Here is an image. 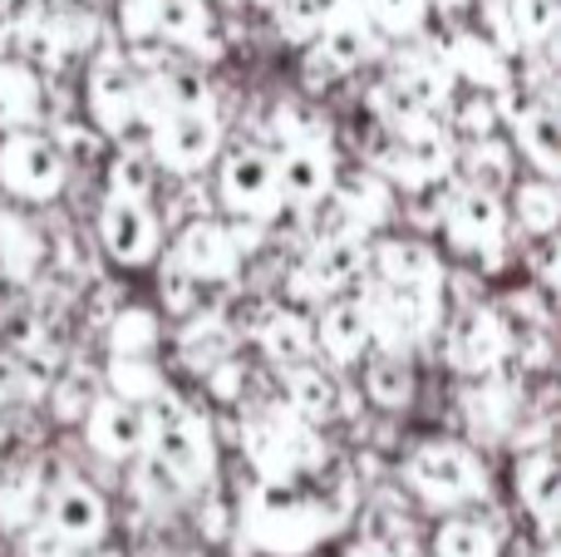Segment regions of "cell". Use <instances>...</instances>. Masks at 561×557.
<instances>
[{
  "instance_id": "cell-1",
  "label": "cell",
  "mask_w": 561,
  "mask_h": 557,
  "mask_svg": "<svg viewBox=\"0 0 561 557\" xmlns=\"http://www.w3.org/2000/svg\"><path fill=\"white\" fill-rule=\"evenodd\" d=\"M359 479L335 450L310 479H252L232 493V548L242 557H316L355 523Z\"/></svg>"
},
{
  "instance_id": "cell-2",
  "label": "cell",
  "mask_w": 561,
  "mask_h": 557,
  "mask_svg": "<svg viewBox=\"0 0 561 557\" xmlns=\"http://www.w3.org/2000/svg\"><path fill=\"white\" fill-rule=\"evenodd\" d=\"M144 459L163 474L173 493L217 489V479H222V454H217L213 414L168 385L158 400H148V450H144Z\"/></svg>"
},
{
  "instance_id": "cell-3",
  "label": "cell",
  "mask_w": 561,
  "mask_h": 557,
  "mask_svg": "<svg viewBox=\"0 0 561 557\" xmlns=\"http://www.w3.org/2000/svg\"><path fill=\"white\" fill-rule=\"evenodd\" d=\"M399 489H404V499L414 503V509L438 519V513L493 503V469H488L483 450H473L468 440L424 434V440L409 444L404 459H399Z\"/></svg>"
},
{
  "instance_id": "cell-4",
  "label": "cell",
  "mask_w": 561,
  "mask_h": 557,
  "mask_svg": "<svg viewBox=\"0 0 561 557\" xmlns=\"http://www.w3.org/2000/svg\"><path fill=\"white\" fill-rule=\"evenodd\" d=\"M79 109L108 138V148H148L158 114H153V99H148L144 69L124 55V45H99L84 59Z\"/></svg>"
},
{
  "instance_id": "cell-5",
  "label": "cell",
  "mask_w": 561,
  "mask_h": 557,
  "mask_svg": "<svg viewBox=\"0 0 561 557\" xmlns=\"http://www.w3.org/2000/svg\"><path fill=\"white\" fill-rule=\"evenodd\" d=\"M114 30L124 49H168L187 65L227 59L213 0H114Z\"/></svg>"
},
{
  "instance_id": "cell-6",
  "label": "cell",
  "mask_w": 561,
  "mask_h": 557,
  "mask_svg": "<svg viewBox=\"0 0 561 557\" xmlns=\"http://www.w3.org/2000/svg\"><path fill=\"white\" fill-rule=\"evenodd\" d=\"M237 434H242V464L252 479H310L330 459L325 430L306 424L276 395L247 400Z\"/></svg>"
},
{
  "instance_id": "cell-7",
  "label": "cell",
  "mask_w": 561,
  "mask_h": 557,
  "mask_svg": "<svg viewBox=\"0 0 561 557\" xmlns=\"http://www.w3.org/2000/svg\"><path fill=\"white\" fill-rule=\"evenodd\" d=\"M355 296L369 321V351H428L448 311L444 282H379L365 272L355 282Z\"/></svg>"
},
{
  "instance_id": "cell-8",
  "label": "cell",
  "mask_w": 561,
  "mask_h": 557,
  "mask_svg": "<svg viewBox=\"0 0 561 557\" xmlns=\"http://www.w3.org/2000/svg\"><path fill=\"white\" fill-rule=\"evenodd\" d=\"M434 232L444 237L448 257L473 262V266H483V272H497V266L507 262L513 223H507L503 193H488V187H473V183H454L444 197V213H438Z\"/></svg>"
},
{
  "instance_id": "cell-9",
  "label": "cell",
  "mask_w": 561,
  "mask_h": 557,
  "mask_svg": "<svg viewBox=\"0 0 561 557\" xmlns=\"http://www.w3.org/2000/svg\"><path fill=\"white\" fill-rule=\"evenodd\" d=\"M434 345L448 371L463 375V380H478V375H493L503 365H513V321L493 302L448 306Z\"/></svg>"
},
{
  "instance_id": "cell-10",
  "label": "cell",
  "mask_w": 561,
  "mask_h": 557,
  "mask_svg": "<svg viewBox=\"0 0 561 557\" xmlns=\"http://www.w3.org/2000/svg\"><path fill=\"white\" fill-rule=\"evenodd\" d=\"M213 197L222 207V217H252V223L276 227L286 217L276 148H266V144L222 148L213 163Z\"/></svg>"
},
{
  "instance_id": "cell-11",
  "label": "cell",
  "mask_w": 561,
  "mask_h": 557,
  "mask_svg": "<svg viewBox=\"0 0 561 557\" xmlns=\"http://www.w3.org/2000/svg\"><path fill=\"white\" fill-rule=\"evenodd\" d=\"M153 134H148V158L158 173L193 183L217 163L227 148V124L217 109H153Z\"/></svg>"
},
{
  "instance_id": "cell-12",
  "label": "cell",
  "mask_w": 561,
  "mask_h": 557,
  "mask_svg": "<svg viewBox=\"0 0 561 557\" xmlns=\"http://www.w3.org/2000/svg\"><path fill=\"white\" fill-rule=\"evenodd\" d=\"M379 45H385V39H379V30L365 20L359 0H350V5L340 10L330 25H320L316 35L300 45V84H306L310 94L335 89L340 79L359 75V69L379 55Z\"/></svg>"
},
{
  "instance_id": "cell-13",
  "label": "cell",
  "mask_w": 561,
  "mask_h": 557,
  "mask_svg": "<svg viewBox=\"0 0 561 557\" xmlns=\"http://www.w3.org/2000/svg\"><path fill=\"white\" fill-rule=\"evenodd\" d=\"M69 158L45 128L0 134V197L15 207H49L69 187Z\"/></svg>"
},
{
  "instance_id": "cell-14",
  "label": "cell",
  "mask_w": 561,
  "mask_h": 557,
  "mask_svg": "<svg viewBox=\"0 0 561 557\" xmlns=\"http://www.w3.org/2000/svg\"><path fill=\"white\" fill-rule=\"evenodd\" d=\"M45 469H49V459H45ZM39 523H45L69 553H89V548H99V543H108L114 509H108L104 489L89 484L84 474H75V469L55 474L49 469L45 503H39Z\"/></svg>"
},
{
  "instance_id": "cell-15",
  "label": "cell",
  "mask_w": 561,
  "mask_h": 557,
  "mask_svg": "<svg viewBox=\"0 0 561 557\" xmlns=\"http://www.w3.org/2000/svg\"><path fill=\"white\" fill-rule=\"evenodd\" d=\"M369 272V237H310L300 262L290 266V302L320 306L340 292H355V282Z\"/></svg>"
},
{
  "instance_id": "cell-16",
  "label": "cell",
  "mask_w": 561,
  "mask_h": 557,
  "mask_svg": "<svg viewBox=\"0 0 561 557\" xmlns=\"http://www.w3.org/2000/svg\"><path fill=\"white\" fill-rule=\"evenodd\" d=\"M94 237H99V252L114 266H124V272L153 266L168 242L163 217H158V207L148 197H108V193L94 207Z\"/></svg>"
},
{
  "instance_id": "cell-17",
  "label": "cell",
  "mask_w": 561,
  "mask_h": 557,
  "mask_svg": "<svg viewBox=\"0 0 561 557\" xmlns=\"http://www.w3.org/2000/svg\"><path fill=\"white\" fill-rule=\"evenodd\" d=\"M158 257L173 262L178 272H187L203 292L207 286H232L237 276H242V252L232 247L222 217H213V213L187 217V223L173 232V242H163V252Z\"/></svg>"
},
{
  "instance_id": "cell-18",
  "label": "cell",
  "mask_w": 561,
  "mask_h": 557,
  "mask_svg": "<svg viewBox=\"0 0 561 557\" xmlns=\"http://www.w3.org/2000/svg\"><path fill=\"white\" fill-rule=\"evenodd\" d=\"M79 440L94 459L104 464H134L148 450V405L124 400V395H108L99 385L94 405L79 420Z\"/></svg>"
},
{
  "instance_id": "cell-19",
  "label": "cell",
  "mask_w": 561,
  "mask_h": 557,
  "mask_svg": "<svg viewBox=\"0 0 561 557\" xmlns=\"http://www.w3.org/2000/svg\"><path fill=\"white\" fill-rule=\"evenodd\" d=\"M523 405H527V380H513L507 365L493 375L468 380L463 395H458V414H463L468 444H473V450H483V444H507Z\"/></svg>"
},
{
  "instance_id": "cell-20",
  "label": "cell",
  "mask_w": 561,
  "mask_h": 557,
  "mask_svg": "<svg viewBox=\"0 0 561 557\" xmlns=\"http://www.w3.org/2000/svg\"><path fill=\"white\" fill-rule=\"evenodd\" d=\"M276 173H280V197L290 213H310L325 203L330 187L340 178V154L330 138H306V144H280L276 148Z\"/></svg>"
},
{
  "instance_id": "cell-21",
  "label": "cell",
  "mask_w": 561,
  "mask_h": 557,
  "mask_svg": "<svg viewBox=\"0 0 561 557\" xmlns=\"http://www.w3.org/2000/svg\"><path fill=\"white\" fill-rule=\"evenodd\" d=\"M276 400L286 410H296L306 424H316V430H325L330 420L355 410V395L340 385V375L325 361H300L276 371Z\"/></svg>"
},
{
  "instance_id": "cell-22",
  "label": "cell",
  "mask_w": 561,
  "mask_h": 557,
  "mask_svg": "<svg viewBox=\"0 0 561 557\" xmlns=\"http://www.w3.org/2000/svg\"><path fill=\"white\" fill-rule=\"evenodd\" d=\"M513 499L523 509L537 543H557V499H561V464L557 450H517L513 459Z\"/></svg>"
},
{
  "instance_id": "cell-23",
  "label": "cell",
  "mask_w": 561,
  "mask_h": 557,
  "mask_svg": "<svg viewBox=\"0 0 561 557\" xmlns=\"http://www.w3.org/2000/svg\"><path fill=\"white\" fill-rule=\"evenodd\" d=\"M310 331H316V361L330 371H355L369 355V321L355 292H340L310 311Z\"/></svg>"
},
{
  "instance_id": "cell-24",
  "label": "cell",
  "mask_w": 561,
  "mask_h": 557,
  "mask_svg": "<svg viewBox=\"0 0 561 557\" xmlns=\"http://www.w3.org/2000/svg\"><path fill=\"white\" fill-rule=\"evenodd\" d=\"M507 148L523 158V173L537 178H557L561 183V118H557V99H533L507 118Z\"/></svg>"
},
{
  "instance_id": "cell-25",
  "label": "cell",
  "mask_w": 561,
  "mask_h": 557,
  "mask_svg": "<svg viewBox=\"0 0 561 557\" xmlns=\"http://www.w3.org/2000/svg\"><path fill=\"white\" fill-rule=\"evenodd\" d=\"M507 553V523L493 513V503L458 513H438L428 533V557H503Z\"/></svg>"
},
{
  "instance_id": "cell-26",
  "label": "cell",
  "mask_w": 561,
  "mask_h": 557,
  "mask_svg": "<svg viewBox=\"0 0 561 557\" xmlns=\"http://www.w3.org/2000/svg\"><path fill=\"white\" fill-rule=\"evenodd\" d=\"M252 345L272 371H286V365H300V361H316V331H310V311L296 302H280V306H266L262 321L252 331Z\"/></svg>"
},
{
  "instance_id": "cell-27",
  "label": "cell",
  "mask_w": 561,
  "mask_h": 557,
  "mask_svg": "<svg viewBox=\"0 0 561 557\" xmlns=\"http://www.w3.org/2000/svg\"><path fill=\"white\" fill-rule=\"evenodd\" d=\"M438 59H444V69L454 75V84H463V89L503 94V89L517 79L513 59H507L497 45H488L478 30H458V35H448V45L438 49Z\"/></svg>"
},
{
  "instance_id": "cell-28",
  "label": "cell",
  "mask_w": 561,
  "mask_h": 557,
  "mask_svg": "<svg viewBox=\"0 0 561 557\" xmlns=\"http://www.w3.org/2000/svg\"><path fill=\"white\" fill-rule=\"evenodd\" d=\"M369 276L379 282H444L448 266L428 237L409 232V237H369Z\"/></svg>"
},
{
  "instance_id": "cell-29",
  "label": "cell",
  "mask_w": 561,
  "mask_h": 557,
  "mask_svg": "<svg viewBox=\"0 0 561 557\" xmlns=\"http://www.w3.org/2000/svg\"><path fill=\"white\" fill-rule=\"evenodd\" d=\"M507 203V223L523 237H557L561 227V183L557 178H537V173H517L503 193Z\"/></svg>"
},
{
  "instance_id": "cell-30",
  "label": "cell",
  "mask_w": 561,
  "mask_h": 557,
  "mask_svg": "<svg viewBox=\"0 0 561 557\" xmlns=\"http://www.w3.org/2000/svg\"><path fill=\"white\" fill-rule=\"evenodd\" d=\"M45 459H5L0 464V538H15L39 519L45 503Z\"/></svg>"
},
{
  "instance_id": "cell-31",
  "label": "cell",
  "mask_w": 561,
  "mask_h": 557,
  "mask_svg": "<svg viewBox=\"0 0 561 557\" xmlns=\"http://www.w3.org/2000/svg\"><path fill=\"white\" fill-rule=\"evenodd\" d=\"M45 124V75L20 55L0 59V134Z\"/></svg>"
},
{
  "instance_id": "cell-32",
  "label": "cell",
  "mask_w": 561,
  "mask_h": 557,
  "mask_svg": "<svg viewBox=\"0 0 561 557\" xmlns=\"http://www.w3.org/2000/svg\"><path fill=\"white\" fill-rule=\"evenodd\" d=\"M355 371H359V390H365V400L375 405V410L404 414L409 405H414V355L369 351Z\"/></svg>"
},
{
  "instance_id": "cell-33",
  "label": "cell",
  "mask_w": 561,
  "mask_h": 557,
  "mask_svg": "<svg viewBox=\"0 0 561 557\" xmlns=\"http://www.w3.org/2000/svg\"><path fill=\"white\" fill-rule=\"evenodd\" d=\"M173 345H178V355H183L197 375H207L217 361H222V355L237 351V331H232V321H227L217 306H207V311L197 306L193 316H183V321H178Z\"/></svg>"
},
{
  "instance_id": "cell-34",
  "label": "cell",
  "mask_w": 561,
  "mask_h": 557,
  "mask_svg": "<svg viewBox=\"0 0 561 557\" xmlns=\"http://www.w3.org/2000/svg\"><path fill=\"white\" fill-rule=\"evenodd\" d=\"M517 178V154L507 148L503 134L493 138H473V144H458L454 154V183H473L488 193H507V183Z\"/></svg>"
},
{
  "instance_id": "cell-35",
  "label": "cell",
  "mask_w": 561,
  "mask_h": 557,
  "mask_svg": "<svg viewBox=\"0 0 561 557\" xmlns=\"http://www.w3.org/2000/svg\"><path fill=\"white\" fill-rule=\"evenodd\" d=\"M163 351V316L153 306H118L104 321V355H158Z\"/></svg>"
},
{
  "instance_id": "cell-36",
  "label": "cell",
  "mask_w": 561,
  "mask_h": 557,
  "mask_svg": "<svg viewBox=\"0 0 561 557\" xmlns=\"http://www.w3.org/2000/svg\"><path fill=\"white\" fill-rule=\"evenodd\" d=\"M444 124H448V134H454L458 144L493 138V134H503V99L488 94V89H463V94H448Z\"/></svg>"
},
{
  "instance_id": "cell-37",
  "label": "cell",
  "mask_w": 561,
  "mask_h": 557,
  "mask_svg": "<svg viewBox=\"0 0 561 557\" xmlns=\"http://www.w3.org/2000/svg\"><path fill=\"white\" fill-rule=\"evenodd\" d=\"M99 385H104L108 395H124V400L148 405L168 390V371L158 365V355H108Z\"/></svg>"
},
{
  "instance_id": "cell-38",
  "label": "cell",
  "mask_w": 561,
  "mask_h": 557,
  "mask_svg": "<svg viewBox=\"0 0 561 557\" xmlns=\"http://www.w3.org/2000/svg\"><path fill=\"white\" fill-rule=\"evenodd\" d=\"M158 168L148 158V148H114L104 154V193L108 197H148L153 203Z\"/></svg>"
},
{
  "instance_id": "cell-39",
  "label": "cell",
  "mask_w": 561,
  "mask_h": 557,
  "mask_svg": "<svg viewBox=\"0 0 561 557\" xmlns=\"http://www.w3.org/2000/svg\"><path fill=\"white\" fill-rule=\"evenodd\" d=\"M359 10L379 30V39H419L428 20V0H359Z\"/></svg>"
},
{
  "instance_id": "cell-40",
  "label": "cell",
  "mask_w": 561,
  "mask_h": 557,
  "mask_svg": "<svg viewBox=\"0 0 561 557\" xmlns=\"http://www.w3.org/2000/svg\"><path fill=\"white\" fill-rule=\"evenodd\" d=\"M94 395H99V375H89L84 365L65 371L55 385H49V420L55 424H79L84 420V410L94 405Z\"/></svg>"
},
{
  "instance_id": "cell-41",
  "label": "cell",
  "mask_w": 561,
  "mask_h": 557,
  "mask_svg": "<svg viewBox=\"0 0 561 557\" xmlns=\"http://www.w3.org/2000/svg\"><path fill=\"white\" fill-rule=\"evenodd\" d=\"M513 10V30H517V45L527 49H542L557 45V25H561V5L557 0H507Z\"/></svg>"
},
{
  "instance_id": "cell-42",
  "label": "cell",
  "mask_w": 561,
  "mask_h": 557,
  "mask_svg": "<svg viewBox=\"0 0 561 557\" xmlns=\"http://www.w3.org/2000/svg\"><path fill=\"white\" fill-rule=\"evenodd\" d=\"M350 0H276V20H280V35L296 39V45H306L310 35H316L320 25H330V20L345 10Z\"/></svg>"
},
{
  "instance_id": "cell-43",
  "label": "cell",
  "mask_w": 561,
  "mask_h": 557,
  "mask_svg": "<svg viewBox=\"0 0 561 557\" xmlns=\"http://www.w3.org/2000/svg\"><path fill=\"white\" fill-rule=\"evenodd\" d=\"M49 138L59 144V154L69 158V168L75 163H104V154H108V138L99 134L89 118H49Z\"/></svg>"
},
{
  "instance_id": "cell-44",
  "label": "cell",
  "mask_w": 561,
  "mask_h": 557,
  "mask_svg": "<svg viewBox=\"0 0 561 557\" xmlns=\"http://www.w3.org/2000/svg\"><path fill=\"white\" fill-rule=\"evenodd\" d=\"M158 302H163V311H168V321H183V316H193L197 306H203V286L193 282V276L187 272H178L173 262H163V257H158Z\"/></svg>"
},
{
  "instance_id": "cell-45",
  "label": "cell",
  "mask_w": 561,
  "mask_h": 557,
  "mask_svg": "<svg viewBox=\"0 0 561 557\" xmlns=\"http://www.w3.org/2000/svg\"><path fill=\"white\" fill-rule=\"evenodd\" d=\"M203 385H207V395H213L217 405H247V390H252V365L237 361V355H222V361L203 375Z\"/></svg>"
},
{
  "instance_id": "cell-46",
  "label": "cell",
  "mask_w": 561,
  "mask_h": 557,
  "mask_svg": "<svg viewBox=\"0 0 561 557\" xmlns=\"http://www.w3.org/2000/svg\"><path fill=\"white\" fill-rule=\"evenodd\" d=\"M478 10V35L488 39V45H497L507 59L523 55V45H517V30H513V10H507V0H473Z\"/></svg>"
},
{
  "instance_id": "cell-47",
  "label": "cell",
  "mask_w": 561,
  "mask_h": 557,
  "mask_svg": "<svg viewBox=\"0 0 561 557\" xmlns=\"http://www.w3.org/2000/svg\"><path fill=\"white\" fill-rule=\"evenodd\" d=\"M272 124H276V138H280V144H306V138H330V124H325V118L310 114V109H300V104H276ZM280 144H276V148H280Z\"/></svg>"
},
{
  "instance_id": "cell-48",
  "label": "cell",
  "mask_w": 561,
  "mask_h": 557,
  "mask_svg": "<svg viewBox=\"0 0 561 557\" xmlns=\"http://www.w3.org/2000/svg\"><path fill=\"white\" fill-rule=\"evenodd\" d=\"M197 533H203L213 548H222L227 538H232V499L217 489L203 493V503H197Z\"/></svg>"
},
{
  "instance_id": "cell-49",
  "label": "cell",
  "mask_w": 561,
  "mask_h": 557,
  "mask_svg": "<svg viewBox=\"0 0 561 557\" xmlns=\"http://www.w3.org/2000/svg\"><path fill=\"white\" fill-rule=\"evenodd\" d=\"M527 272H533L537 292H557V237H537L533 252H527Z\"/></svg>"
},
{
  "instance_id": "cell-50",
  "label": "cell",
  "mask_w": 561,
  "mask_h": 557,
  "mask_svg": "<svg viewBox=\"0 0 561 557\" xmlns=\"http://www.w3.org/2000/svg\"><path fill=\"white\" fill-rule=\"evenodd\" d=\"M15 543H20V557H79V553H69L65 543H59L39 519L30 523L25 533H15Z\"/></svg>"
},
{
  "instance_id": "cell-51",
  "label": "cell",
  "mask_w": 561,
  "mask_h": 557,
  "mask_svg": "<svg viewBox=\"0 0 561 557\" xmlns=\"http://www.w3.org/2000/svg\"><path fill=\"white\" fill-rule=\"evenodd\" d=\"M340 557H394V553L379 548V543H369V538H355V543H345V553Z\"/></svg>"
},
{
  "instance_id": "cell-52",
  "label": "cell",
  "mask_w": 561,
  "mask_h": 557,
  "mask_svg": "<svg viewBox=\"0 0 561 557\" xmlns=\"http://www.w3.org/2000/svg\"><path fill=\"white\" fill-rule=\"evenodd\" d=\"M79 557H128V553H118V548H108V543H99V548H89V553H79Z\"/></svg>"
},
{
  "instance_id": "cell-53",
  "label": "cell",
  "mask_w": 561,
  "mask_h": 557,
  "mask_svg": "<svg viewBox=\"0 0 561 557\" xmlns=\"http://www.w3.org/2000/svg\"><path fill=\"white\" fill-rule=\"evenodd\" d=\"M5 55H10V30L0 25V59H5Z\"/></svg>"
},
{
  "instance_id": "cell-54",
  "label": "cell",
  "mask_w": 561,
  "mask_h": 557,
  "mask_svg": "<svg viewBox=\"0 0 561 557\" xmlns=\"http://www.w3.org/2000/svg\"><path fill=\"white\" fill-rule=\"evenodd\" d=\"M217 10H237V5H247V0H213Z\"/></svg>"
},
{
  "instance_id": "cell-55",
  "label": "cell",
  "mask_w": 561,
  "mask_h": 557,
  "mask_svg": "<svg viewBox=\"0 0 561 557\" xmlns=\"http://www.w3.org/2000/svg\"><path fill=\"white\" fill-rule=\"evenodd\" d=\"M503 557H533V553H527V548H507Z\"/></svg>"
},
{
  "instance_id": "cell-56",
  "label": "cell",
  "mask_w": 561,
  "mask_h": 557,
  "mask_svg": "<svg viewBox=\"0 0 561 557\" xmlns=\"http://www.w3.org/2000/svg\"><path fill=\"white\" fill-rule=\"evenodd\" d=\"M178 557H207V553H178Z\"/></svg>"
},
{
  "instance_id": "cell-57",
  "label": "cell",
  "mask_w": 561,
  "mask_h": 557,
  "mask_svg": "<svg viewBox=\"0 0 561 557\" xmlns=\"http://www.w3.org/2000/svg\"><path fill=\"white\" fill-rule=\"evenodd\" d=\"M419 557H428V553H419Z\"/></svg>"
}]
</instances>
